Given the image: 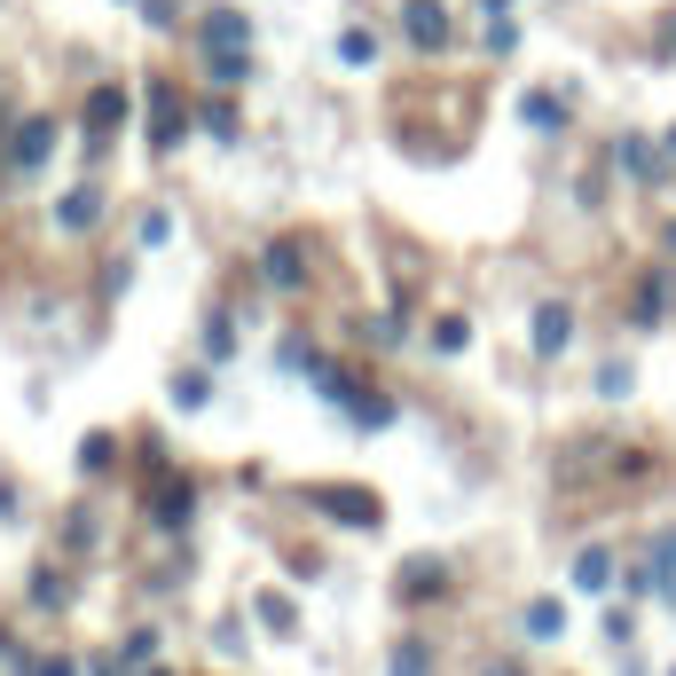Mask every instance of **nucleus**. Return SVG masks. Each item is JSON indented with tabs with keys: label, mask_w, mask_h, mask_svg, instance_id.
<instances>
[{
	"label": "nucleus",
	"mask_w": 676,
	"mask_h": 676,
	"mask_svg": "<svg viewBox=\"0 0 676 676\" xmlns=\"http://www.w3.org/2000/svg\"><path fill=\"white\" fill-rule=\"evenodd\" d=\"M315 503H330V512L355 520V528H378V495H362V488H322Z\"/></svg>",
	"instance_id": "obj_1"
},
{
	"label": "nucleus",
	"mask_w": 676,
	"mask_h": 676,
	"mask_svg": "<svg viewBox=\"0 0 676 676\" xmlns=\"http://www.w3.org/2000/svg\"><path fill=\"white\" fill-rule=\"evenodd\" d=\"M535 347H543V355H559V347H566V307H543V322H535Z\"/></svg>",
	"instance_id": "obj_7"
},
{
	"label": "nucleus",
	"mask_w": 676,
	"mask_h": 676,
	"mask_svg": "<svg viewBox=\"0 0 676 676\" xmlns=\"http://www.w3.org/2000/svg\"><path fill=\"white\" fill-rule=\"evenodd\" d=\"M95 213H103V190H71V197H63V213H55V221H63V228H88V221H95Z\"/></svg>",
	"instance_id": "obj_6"
},
{
	"label": "nucleus",
	"mask_w": 676,
	"mask_h": 676,
	"mask_svg": "<svg viewBox=\"0 0 676 676\" xmlns=\"http://www.w3.org/2000/svg\"><path fill=\"white\" fill-rule=\"evenodd\" d=\"M88 126H95V134H111V126H126V95H119V88H103V95L88 103Z\"/></svg>",
	"instance_id": "obj_4"
},
{
	"label": "nucleus",
	"mask_w": 676,
	"mask_h": 676,
	"mask_svg": "<svg viewBox=\"0 0 676 676\" xmlns=\"http://www.w3.org/2000/svg\"><path fill=\"white\" fill-rule=\"evenodd\" d=\"M409 40H417V48H441V40H449V17L433 9V0H409Z\"/></svg>",
	"instance_id": "obj_2"
},
{
	"label": "nucleus",
	"mask_w": 676,
	"mask_h": 676,
	"mask_svg": "<svg viewBox=\"0 0 676 676\" xmlns=\"http://www.w3.org/2000/svg\"><path fill=\"white\" fill-rule=\"evenodd\" d=\"M150 134H157V150L182 142V103H174V88H157V126H150Z\"/></svg>",
	"instance_id": "obj_3"
},
{
	"label": "nucleus",
	"mask_w": 676,
	"mask_h": 676,
	"mask_svg": "<svg viewBox=\"0 0 676 676\" xmlns=\"http://www.w3.org/2000/svg\"><path fill=\"white\" fill-rule=\"evenodd\" d=\"M338 55H347V63H378V40H370V32H347V40H338Z\"/></svg>",
	"instance_id": "obj_9"
},
{
	"label": "nucleus",
	"mask_w": 676,
	"mask_h": 676,
	"mask_svg": "<svg viewBox=\"0 0 676 676\" xmlns=\"http://www.w3.org/2000/svg\"><path fill=\"white\" fill-rule=\"evenodd\" d=\"M393 676H433V653H426V645H417V637H409V645L393 653Z\"/></svg>",
	"instance_id": "obj_8"
},
{
	"label": "nucleus",
	"mask_w": 676,
	"mask_h": 676,
	"mask_svg": "<svg viewBox=\"0 0 676 676\" xmlns=\"http://www.w3.org/2000/svg\"><path fill=\"white\" fill-rule=\"evenodd\" d=\"M48 142H55V126H48V119H24V134H17V165H40Z\"/></svg>",
	"instance_id": "obj_5"
}]
</instances>
